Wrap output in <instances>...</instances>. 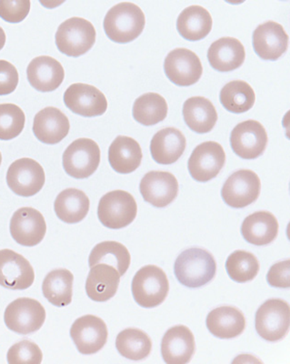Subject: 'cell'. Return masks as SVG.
Masks as SVG:
<instances>
[{"label": "cell", "instance_id": "obj_18", "mask_svg": "<svg viewBox=\"0 0 290 364\" xmlns=\"http://www.w3.org/2000/svg\"><path fill=\"white\" fill-rule=\"evenodd\" d=\"M139 190L146 203L165 208L178 197V182L171 172L149 171L140 181Z\"/></svg>", "mask_w": 290, "mask_h": 364}, {"label": "cell", "instance_id": "obj_40", "mask_svg": "<svg viewBox=\"0 0 290 364\" xmlns=\"http://www.w3.org/2000/svg\"><path fill=\"white\" fill-rule=\"evenodd\" d=\"M31 8V0H0V18L17 24L28 17Z\"/></svg>", "mask_w": 290, "mask_h": 364}, {"label": "cell", "instance_id": "obj_41", "mask_svg": "<svg viewBox=\"0 0 290 364\" xmlns=\"http://www.w3.org/2000/svg\"><path fill=\"white\" fill-rule=\"evenodd\" d=\"M18 73L14 65L0 60V96L14 92L18 85Z\"/></svg>", "mask_w": 290, "mask_h": 364}, {"label": "cell", "instance_id": "obj_46", "mask_svg": "<svg viewBox=\"0 0 290 364\" xmlns=\"http://www.w3.org/2000/svg\"><path fill=\"white\" fill-rule=\"evenodd\" d=\"M1 162H2V154H1V152H0V166H1Z\"/></svg>", "mask_w": 290, "mask_h": 364}, {"label": "cell", "instance_id": "obj_36", "mask_svg": "<svg viewBox=\"0 0 290 364\" xmlns=\"http://www.w3.org/2000/svg\"><path fill=\"white\" fill-rule=\"evenodd\" d=\"M116 348L120 355L132 360H141L149 356L152 350L151 337L136 328L120 331L116 340Z\"/></svg>", "mask_w": 290, "mask_h": 364}, {"label": "cell", "instance_id": "obj_4", "mask_svg": "<svg viewBox=\"0 0 290 364\" xmlns=\"http://www.w3.org/2000/svg\"><path fill=\"white\" fill-rule=\"evenodd\" d=\"M97 32L92 23L82 18L67 19L58 27L56 46L62 54L77 58L87 53L95 45Z\"/></svg>", "mask_w": 290, "mask_h": 364}, {"label": "cell", "instance_id": "obj_31", "mask_svg": "<svg viewBox=\"0 0 290 364\" xmlns=\"http://www.w3.org/2000/svg\"><path fill=\"white\" fill-rule=\"evenodd\" d=\"M90 207L89 197L82 191L73 188L61 191L54 203L57 217L68 224L82 222L89 213Z\"/></svg>", "mask_w": 290, "mask_h": 364}, {"label": "cell", "instance_id": "obj_22", "mask_svg": "<svg viewBox=\"0 0 290 364\" xmlns=\"http://www.w3.org/2000/svg\"><path fill=\"white\" fill-rule=\"evenodd\" d=\"M27 77L29 84L41 92H52L60 87L65 79L63 66L50 56L35 58L28 64Z\"/></svg>", "mask_w": 290, "mask_h": 364}, {"label": "cell", "instance_id": "obj_8", "mask_svg": "<svg viewBox=\"0 0 290 364\" xmlns=\"http://www.w3.org/2000/svg\"><path fill=\"white\" fill-rule=\"evenodd\" d=\"M6 326L21 336H28L41 329L45 321V310L41 302L31 298H19L6 308Z\"/></svg>", "mask_w": 290, "mask_h": 364}, {"label": "cell", "instance_id": "obj_27", "mask_svg": "<svg viewBox=\"0 0 290 364\" xmlns=\"http://www.w3.org/2000/svg\"><path fill=\"white\" fill-rule=\"evenodd\" d=\"M143 158L141 147L134 139L117 136L109 149V161L114 171L129 174L138 170Z\"/></svg>", "mask_w": 290, "mask_h": 364}, {"label": "cell", "instance_id": "obj_10", "mask_svg": "<svg viewBox=\"0 0 290 364\" xmlns=\"http://www.w3.org/2000/svg\"><path fill=\"white\" fill-rule=\"evenodd\" d=\"M262 191V181L250 170H240L225 182L221 197L224 203L234 209H242L255 203Z\"/></svg>", "mask_w": 290, "mask_h": 364}, {"label": "cell", "instance_id": "obj_14", "mask_svg": "<svg viewBox=\"0 0 290 364\" xmlns=\"http://www.w3.org/2000/svg\"><path fill=\"white\" fill-rule=\"evenodd\" d=\"M164 71L175 85L190 87L200 80L203 67L195 52L188 48H176L166 57Z\"/></svg>", "mask_w": 290, "mask_h": 364}, {"label": "cell", "instance_id": "obj_12", "mask_svg": "<svg viewBox=\"0 0 290 364\" xmlns=\"http://www.w3.org/2000/svg\"><path fill=\"white\" fill-rule=\"evenodd\" d=\"M226 164V154L216 141L201 143L195 147L188 162L193 180L208 182L216 178Z\"/></svg>", "mask_w": 290, "mask_h": 364}, {"label": "cell", "instance_id": "obj_44", "mask_svg": "<svg viewBox=\"0 0 290 364\" xmlns=\"http://www.w3.org/2000/svg\"><path fill=\"white\" fill-rule=\"evenodd\" d=\"M6 37L4 29L0 27V50L5 47Z\"/></svg>", "mask_w": 290, "mask_h": 364}, {"label": "cell", "instance_id": "obj_24", "mask_svg": "<svg viewBox=\"0 0 290 364\" xmlns=\"http://www.w3.org/2000/svg\"><path fill=\"white\" fill-rule=\"evenodd\" d=\"M119 272L113 266L99 263L90 268L86 281V292L94 301L104 302L116 295L120 282Z\"/></svg>", "mask_w": 290, "mask_h": 364}, {"label": "cell", "instance_id": "obj_11", "mask_svg": "<svg viewBox=\"0 0 290 364\" xmlns=\"http://www.w3.org/2000/svg\"><path fill=\"white\" fill-rule=\"evenodd\" d=\"M269 138L262 123L249 119L235 127L230 134L234 154L244 159H255L264 154Z\"/></svg>", "mask_w": 290, "mask_h": 364}, {"label": "cell", "instance_id": "obj_45", "mask_svg": "<svg viewBox=\"0 0 290 364\" xmlns=\"http://www.w3.org/2000/svg\"><path fill=\"white\" fill-rule=\"evenodd\" d=\"M225 1L231 5H240L245 2L246 0H225Z\"/></svg>", "mask_w": 290, "mask_h": 364}, {"label": "cell", "instance_id": "obj_29", "mask_svg": "<svg viewBox=\"0 0 290 364\" xmlns=\"http://www.w3.org/2000/svg\"><path fill=\"white\" fill-rule=\"evenodd\" d=\"M183 117L186 124L198 134L210 132L218 122L216 109L213 102L204 97H192L186 100Z\"/></svg>", "mask_w": 290, "mask_h": 364}, {"label": "cell", "instance_id": "obj_34", "mask_svg": "<svg viewBox=\"0 0 290 364\" xmlns=\"http://www.w3.org/2000/svg\"><path fill=\"white\" fill-rule=\"evenodd\" d=\"M220 100L227 112L242 114L253 108L256 102V94L252 87L246 81L234 80L222 87Z\"/></svg>", "mask_w": 290, "mask_h": 364}, {"label": "cell", "instance_id": "obj_37", "mask_svg": "<svg viewBox=\"0 0 290 364\" xmlns=\"http://www.w3.org/2000/svg\"><path fill=\"white\" fill-rule=\"evenodd\" d=\"M227 273L237 284H246L257 277L259 262L257 257L246 250H236L229 256L226 262Z\"/></svg>", "mask_w": 290, "mask_h": 364}, {"label": "cell", "instance_id": "obj_32", "mask_svg": "<svg viewBox=\"0 0 290 364\" xmlns=\"http://www.w3.org/2000/svg\"><path fill=\"white\" fill-rule=\"evenodd\" d=\"M74 275L66 269H58L45 276L42 284L44 297L56 307L68 306L72 301Z\"/></svg>", "mask_w": 290, "mask_h": 364}, {"label": "cell", "instance_id": "obj_21", "mask_svg": "<svg viewBox=\"0 0 290 364\" xmlns=\"http://www.w3.org/2000/svg\"><path fill=\"white\" fill-rule=\"evenodd\" d=\"M70 129V120L60 109L47 107L36 114L34 135L44 144H58L66 138Z\"/></svg>", "mask_w": 290, "mask_h": 364}, {"label": "cell", "instance_id": "obj_16", "mask_svg": "<svg viewBox=\"0 0 290 364\" xmlns=\"http://www.w3.org/2000/svg\"><path fill=\"white\" fill-rule=\"evenodd\" d=\"M9 230L13 240L19 245L34 247L44 240L47 223L38 210L23 207L13 214Z\"/></svg>", "mask_w": 290, "mask_h": 364}, {"label": "cell", "instance_id": "obj_7", "mask_svg": "<svg viewBox=\"0 0 290 364\" xmlns=\"http://www.w3.org/2000/svg\"><path fill=\"white\" fill-rule=\"evenodd\" d=\"M100 156V146L96 141L87 138L77 139L64 151V170L77 180L90 178L99 168Z\"/></svg>", "mask_w": 290, "mask_h": 364}, {"label": "cell", "instance_id": "obj_20", "mask_svg": "<svg viewBox=\"0 0 290 364\" xmlns=\"http://www.w3.org/2000/svg\"><path fill=\"white\" fill-rule=\"evenodd\" d=\"M195 350V337L190 328L177 325L171 328L161 341V354L168 364H187Z\"/></svg>", "mask_w": 290, "mask_h": 364}, {"label": "cell", "instance_id": "obj_17", "mask_svg": "<svg viewBox=\"0 0 290 364\" xmlns=\"http://www.w3.org/2000/svg\"><path fill=\"white\" fill-rule=\"evenodd\" d=\"M63 100L68 109L85 118L103 115L107 109L105 95L89 84H72L65 91Z\"/></svg>", "mask_w": 290, "mask_h": 364}, {"label": "cell", "instance_id": "obj_25", "mask_svg": "<svg viewBox=\"0 0 290 364\" xmlns=\"http://www.w3.org/2000/svg\"><path fill=\"white\" fill-rule=\"evenodd\" d=\"M206 324L208 330L215 337L233 339L243 333L246 318L237 308L221 306L208 314Z\"/></svg>", "mask_w": 290, "mask_h": 364}, {"label": "cell", "instance_id": "obj_26", "mask_svg": "<svg viewBox=\"0 0 290 364\" xmlns=\"http://www.w3.org/2000/svg\"><path fill=\"white\" fill-rule=\"evenodd\" d=\"M187 141L181 131L166 128L156 133L151 142V154L156 164L171 165L183 155Z\"/></svg>", "mask_w": 290, "mask_h": 364}, {"label": "cell", "instance_id": "obj_35", "mask_svg": "<svg viewBox=\"0 0 290 364\" xmlns=\"http://www.w3.org/2000/svg\"><path fill=\"white\" fill-rule=\"evenodd\" d=\"M168 103L158 93L143 94L135 100L133 118L143 126H154L167 118Z\"/></svg>", "mask_w": 290, "mask_h": 364}, {"label": "cell", "instance_id": "obj_33", "mask_svg": "<svg viewBox=\"0 0 290 364\" xmlns=\"http://www.w3.org/2000/svg\"><path fill=\"white\" fill-rule=\"evenodd\" d=\"M130 262L131 256L127 247L112 240L100 242L94 247L89 258L90 268L99 263H106L116 268L120 276L128 272Z\"/></svg>", "mask_w": 290, "mask_h": 364}, {"label": "cell", "instance_id": "obj_9", "mask_svg": "<svg viewBox=\"0 0 290 364\" xmlns=\"http://www.w3.org/2000/svg\"><path fill=\"white\" fill-rule=\"evenodd\" d=\"M45 174L38 162L29 158L17 159L6 172V184L21 197H32L44 187Z\"/></svg>", "mask_w": 290, "mask_h": 364}, {"label": "cell", "instance_id": "obj_6", "mask_svg": "<svg viewBox=\"0 0 290 364\" xmlns=\"http://www.w3.org/2000/svg\"><path fill=\"white\" fill-rule=\"evenodd\" d=\"M289 305L281 299H269L257 311V333L269 343H276L284 339L289 333Z\"/></svg>", "mask_w": 290, "mask_h": 364}, {"label": "cell", "instance_id": "obj_13", "mask_svg": "<svg viewBox=\"0 0 290 364\" xmlns=\"http://www.w3.org/2000/svg\"><path fill=\"white\" fill-rule=\"evenodd\" d=\"M105 321L95 315H85L77 318L70 328V337L78 352L84 355L99 353L107 341Z\"/></svg>", "mask_w": 290, "mask_h": 364}, {"label": "cell", "instance_id": "obj_15", "mask_svg": "<svg viewBox=\"0 0 290 364\" xmlns=\"http://www.w3.org/2000/svg\"><path fill=\"white\" fill-rule=\"evenodd\" d=\"M34 281V269L27 259L14 250H0V285L2 287L24 291L31 287Z\"/></svg>", "mask_w": 290, "mask_h": 364}, {"label": "cell", "instance_id": "obj_1", "mask_svg": "<svg viewBox=\"0 0 290 364\" xmlns=\"http://www.w3.org/2000/svg\"><path fill=\"white\" fill-rule=\"evenodd\" d=\"M146 25L144 12L131 2L119 3L107 11L103 27L107 37L116 43L134 41L142 34Z\"/></svg>", "mask_w": 290, "mask_h": 364}, {"label": "cell", "instance_id": "obj_42", "mask_svg": "<svg viewBox=\"0 0 290 364\" xmlns=\"http://www.w3.org/2000/svg\"><path fill=\"white\" fill-rule=\"evenodd\" d=\"M290 261L279 262L275 263L270 268L267 281L274 288H289L290 287Z\"/></svg>", "mask_w": 290, "mask_h": 364}, {"label": "cell", "instance_id": "obj_43", "mask_svg": "<svg viewBox=\"0 0 290 364\" xmlns=\"http://www.w3.org/2000/svg\"><path fill=\"white\" fill-rule=\"evenodd\" d=\"M38 1L44 8L54 9L63 4L67 0H38Z\"/></svg>", "mask_w": 290, "mask_h": 364}, {"label": "cell", "instance_id": "obj_23", "mask_svg": "<svg viewBox=\"0 0 290 364\" xmlns=\"http://www.w3.org/2000/svg\"><path fill=\"white\" fill-rule=\"evenodd\" d=\"M208 60L215 70L230 73L237 70L245 63V48L237 38H221L208 48Z\"/></svg>", "mask_w": 290, "mask_h": 364}, {"label": "cell", "instance_id": "obj_3", "mask_svg": "<svg viewBox=\"0 0 290 364\" xmlns=\"http://www.w3.org/2000/svg\"><path fill=\"white\" fill-rule=\"evenodd\" d=\"M132 295L140 307L159 306L168 297L169 284L167 274L156 265H146L132 279Z\"/></svg>", "mask_w": 290, "mask_h": 364}, {"label": "cell", "instance_id": "obj_5", "mask_svg": "<svg viewBox=\"0 0 290 364\" xmlns=\"http://www.w3.org/2000/svg\"><path fill=\"white\" fill-rule=\"evenodd\" d=\"M138 213L134 197L125 191H113L101 198L97 208V217L103 226L119 230L130 225Z\"/></svg>", "mask_w": 290, "mask_h": 364}, {"label": "cell", "instance_id": "obj_2", "mask_svg": "<svg viewBox=\"0 0 290 364\" xmlns=\"http://www.w3.org/2000/svg\"><path fill=\"white\" fill-rule=\"evenodd\" d=\"M217 263L208 250L190 248L184 250L176 259L174 272L178 281L186 287L200 288L213 281Z\"/></svg>", "mask_w": 290, "mask_h": 364}, {"label": "cell", "instance_id": "obj_38", "mask_svg": "<svg viewBox=\"0 0 290 364\" xmlns=\"http://www.w3.org/2000/svg\"><path fill=\"white\" fill-rule=\"evenodd\" d=\"M26 122L25 113L12 103L0 104V141H11L21 134Z\"/></svg>", "mask_w": 290, "mask_h": 364}, {"label": "cell", "instance_id": "obj_19", "mask_svg": "<svg viewBox=\"0 0 290 364\" xmlns=\"http://www.w3.org/2000/svg\"><path fill=\"white\" fill-rule=\"evenodd\" d=\"M289 41L284 28L275 21L263 23L253 32L254 50L263 60H278L288 50Z\"/></svg>", "mask_w": 290, "mask_h": 364}, {"label": "cell", "instance_id": "obj_28", "mask_svg": "<svg viewBox=\"0 0 290 364\" xmlns=\"http://www.w3.org/2000/svg\"><path fill=\"white\" fill-rule=\"evenodd\" d=\"M241 234L250 245H269L278 237V220L269 211H257L244 220Z\"/></svg>", "mask_w": 290, "mask_h": 364}, {"label": "cell", "instance_id": "obj_39", "mask_svg": "<svg viewBox=\"0 0 290 364\" xmlns=\"http://www.w3.org/2000/svg\"><path fill=\"white\" fill-rule=\"evenodd\" d=\"M6 359L9 364H39L43 360V353L33 341L23 340L9 348Z\"/></svg>", "mask_w": 290, "mask_h": 364}, {"label": "cell", "instance_id": "obj_30", "mask_svg": "<svg viewBox=\"0 0 290 364\" xmlns=\"http://www.w3.org/2000/svg\"><path fill=\"white\" fill-rule=\"evenodd\" d=\"M210 13L200 6H190L179 14L177 29L186 41H200L206 38L213 29Z\"/></svg>", "mask_w": 290, "mask_h": 364}]
</instances>
